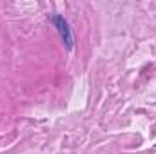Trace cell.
I'll return each mask as SVG.
<instances>
[{"mask_svg": "<svg viewBox=\"0 0 156 154\" xmlns=\"http://www.w3.org/2000/svg\"><path fill=\"white\" fill-rule=\"evenodd\" d=\"M56 24H58V29H60V35H62V38L66 40L67 47L71 49V45H73V40H71V35H69V29H67V24H66V20H64V18H56Z\"/></svg>", "mask_w": 156, "mask_h": 154, "instance_id": "1", "label": "cell"}]
</instances>
